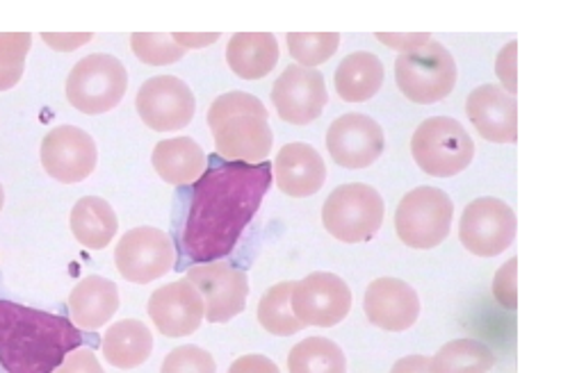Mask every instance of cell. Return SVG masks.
Wrapping results in <instances>:
<instances>
[{"label": "cell", "mask_w": 561, "mask_h": 373, "mask_svg": "<svg viewBox=\"0 0 561 373\" xmlns=\"http://www.w3.org/2000/svg\"><path fill=\"white\" fill-rule=\"evenodd\" d=\"M272 180L270 162H219L194 183L183 225V248L194 265L219 263L233 253Z\"/></svg>", "instance_id": "1"}, {"label": "cell", "mask_w": 561, "mask_h": 373, "mask_svg": "<svg viewBox=\"0 0 561 373\" xmlns=\"http://www.w3.org/2000/svg\"><path fill=\"white\" fill-rule=\"evenodd\" d=\"M82 347V330L60 314L0 299V371L53 373Z\"/></svg>", "instance_id": "2"}, {"label": "cell", "mask_w": 561, "mask_h": 373, "mask_svg": "<svg viewBox=\"0 0 561 373\" xmlns=\"http://www.w3.org/2000/svg\"><path fill=\"white\" fill-rule=\"evenodd\" d=\"M386 206L381 194L360 183L335 187L322 208L324 231L345 244L373 240L383 225Z\"/></svg>", "instance_id": "3"}, {"label": "cell", "mask_w": 561, "mask_h": 373, "mask_svg": "<svg viewBox=\"0 0 561 373\" xmlns=\"http://www.w3.org/2000/svg\"><path fill=\"white\" fill-rule=\"evenodd\" d=\"M411 153L427 176L453 178L470 166L474 141L457 119L432 117L413 132Z\"/></svg>", "instance_id": "4"}, {"label": "cell", "mask_w": 561, "mask_h": 373, "mask_svg": "<svg viewBox=\"0 0 561 373\" xmlns=\"http://www.w3.org/2000/svg\"><path fill=\"white\" fill-rule=\"evenodd\" d=\"M455 203L438 187H415L409 191L396 212V231L402 244L415 250L440 246L453 231Z\"/></svg>", "instance_id": "5"}, {"label": "cell", "mask_w": 561, "mask_h": 373, "mask_svg": "<svg viewBox=\"0 0 561 373\" xmlns=\"http://www.w3.org/2000/svg\"><path fill=\"white\" fill-rule=\"evenodd\" d=\"M396 82L409 101L432 105L453 94L457 84V62L450 50L432 39L423 48L398 57Z\"/></svg>", "instance_id": "6"}, {"label": "cell", "mask_w": 561, "mask_h": 373, "mask_svg": "<svg viewBox=\"0 0 561 373\" xmlns=\"http://www.w3.org/2000/svg\"><path fill=\"white\" fill-rule=\"evenodd\" d=\"M128 90V71L115 55L82 57L67 78V98L82 114L115 109Z\"/></svg>", "instance_id": "7"}, {"label": "cell", "mask_w": 561, "mask_h": 373, "mask_svg": "<svg viewBox=\"0 0 561 373\" xmlns=\"http://www.w3.org/2000/svg\"><path fill=\"white\" fill-rule=\"evenodd\" d=\"M518 231L516 212L500 198L482 196L466 206L459 221V240L477 257H497L507 250Z\"/></svg>", "instance_id": "8"}, {"label": "cell", "mask_w": 561, "mask_h": 373, "mask_svg": "<svg viewBox=\"0 0 561 373\" xmlns=\"http://www.w3.org/2000/svg\"><path fill=\"white\" fill-rule=\"evenodd\" d=\"M290 305L295 319L304 328H333L347 319L352 310V290L341 276L313 271L295 282Z\"/></svg>", "instance_id": "9"}, {"label": "cell", "mask_w": 561, "mask_h": 373, "mask_svg": "<svg viewBox=\"0 0 561 373\" xmlns=\"http://www.w3.org/2000/svg\"><path fill=\"white\" fill-rule=\"evenodd\" d=\"M176 263V248L164 231L151 225L124 233L115 248V265L124 280L149 284L170 273Z\"/></svg>", "instance_id": "10"}, {"label": "cell", "mask_w": 561, "mask_h": 373, "mask_svg": "<svg viewBox=\"0 0 561 373\" xmlns=\"http://www.w3.org/2000/svg\"><path fill=\"white\" fill-rule=\"evenodd\" d=\"M185 280H190L196 292L202 294L206 322L210 324H229L247 307L249 278L229 263L194 265L187 269Z\"/></svg>", "instance_id": "11"}, {"label": "cell", "mask_w": 561, "mask_h": 373, "mask_svg": "<svg viewBox=\"0 0 561 373\" xmlns=\"http://www.w3.org/2000/svg\"><path fill=\"white\" fill-rule=\"evenodd\" d=\"M135 107L142 119L156 132H174L194 119L196 101L192 90L181 78L156 75L149 78L137 92Z\"/></svg>", "instance_id": "12"}, {"label": "cell", "mask_w": 561, "mask_h": 373, "mask_svg": "<svg viewBox=\"0 0 561 373\" xmlns=\"http://www.w3.org/2000/svg\"><path fill=\"white\" fill-rule=\"evenodd\" d=\"M39 155L46 174L65 185L88 180L94 174L99 160L92 135L78 126L53 128L42 141Z\"/></svg>", "instance_id": "13"}, {"label": "cell", "mask_w": 561, "mask_h": 373, "mask_svg": "<svg viewBox=\"0 0 561 373\" xmlns=\"http://www.w3.org/2000/svg\"><path fill=\"white\" fill-rule=\"evenodd\" d=\"M272 103L284 121L293 126L313 124L329 103L324 75L318 69L288 67L274 82Z\"/></svg>", "instance_id": "14"}, {"label": "cell", "mask_w": 561, "mask_h": 373, "mask_svg": "<svg viewBox=\"0 0 561 373\" xmlns=\"http://www.w3.org/2000/svg\"><path fill=\"white\" fill-rule=\"evenodd\" d=\"M383 147V130L368 114H343L327 132L329 155L345 168H366L375 164L381 158Z\"/></svg>", "instance_id": "15"}, {"label": "cell", "mask_w": 561, "mask_h": 373, "mask_svg": "<svg viewBox=\"0 0 561 373\" xmlns=\"http://www.w3.org/2000/svg\"><path fill=\"white\" fill-rule=\"evenodd\" d=\"M147 312L164 337H187L206 322L204 299L185 278L158 287L149 299Z\"/></svg>", "instance_id": "16"}, {"label": "cell", "mask_w": 561, "mask_h": 373, "mask_svg": "<svg viewBox=\"0 0 561 373\" xmlns=\"http://www.w3.org/2000/svg\"><path fill=\"white\" fill-rule=\"evenodd\" d=\"M363 310L373 326L388 333H404L420 317V296L400 278H379L366 290Z\"/></svg>", "instance_id": "17"}, {"label": "cell", "mask_w": 561, "mask_h": 373, "mask_svg": "<svg viewBox=\"0 0 561 373\" xmlns=\"http://www.w3.org/2000/svg\"><path fill=\"white\" fill-rule=\"evenodd\" d=\"M466 114L486 141L516 143L518 139V101L500 84H480L466 101Z\"/></svg>", "instance_id": "18"}, {"label": "cell", "mask_w": 561, "mask_h": 373, "mask_svg": "<svg viewBox=\"0 0 561 373\" xmlns=\"http://www.w3.org/2000/svg\"><path fill=\"white\" fill-rule=\"evenodd\" d=\"M217 153L227 162H244V164H261L270 158L274 135L267 119L251 117H233L224 121L213 130Z\"/></svg>", "instance_id": "19"}, {"label": "cell", "mask_w": 561, "mask_h": 373, "mask_svg": "<svg viewBox=\"0 0 561 373\" xmlns=\"http://www.w3.org/2000/svg\"><path fill=\"white\" fill-rule=\"evenodd\" d=\"M272 174L280 191L293 198H306L318 194L324 187L327 166L322 155L311 147V143L295 141L286 143V147L278 151Z\"/></svg>", "instance_id": "20"}, {"label": "cell", "mask_w": 561, "mask_h": 373, "mask_svg": "<svg viewBox=\"0 0 561 373\" xmlns=\"http://www.w3.org/2000/svg\"><path fill=\"white\" fill-rule=\"evenodd\" d=\"M119 310V287L103 278L88 276L82 278L69 296L71 324L78 330H99L112 322Z\"/></svg>", "instance_id": "21"}, {"label": "cell", "mask_w": 561, "mask_h": 373, "mask_svg": "<svg viewBox=\"0 0 561 373\" xmlns=\"http://www.w3.org/2000/svg\"><path fill=\"white\" fill-rule=\"evenodd\" d=\"M156 174L170 185H190L206 174V153L192 137L162 139L151 155Z\"/></svg>", "instance_id": "22"}, {"label": "cell", "mask_w": 561, "mask_h": 373, "mask_svg": "<svg viewBox=\"0 0 561 373\" xmlns=\"http://www.w3.org/2000/svg\"><path fill=\"white\" fill-rule=\"evenodd\" d=\"M383 65L375 53L358 50L347 55L335 69V92L345 103H366L383 88Z\"/></svg>", "instance_id": "23"}, {"label": "cell", "mask_w": 561, "mask_h": 373, "mask_svg": "<svg viewBox=\"0 0 561 373\" xmlns=\"http://www.w3.org/2000/svg\"><path fill=\"white\" fill-rule=\"evenodd\" d=\"M103 358L115 369L142 366L153 353V335L147 324L124 319L112 324L101 341Z\"/></svg>", "instance_id": "24"}, {"label": "cell", "mask_w": 561, "mask_h": 373, "mask_svg": "<svg viewBox=\"0 0 561 373\" xmlns=\"http://www.w3.org/2000/svg\"><path fill=\"white\" fill-rule=\"evenodd\" d=\"M69 223L78 244L90 250H103L119 231L117 212L112 210L105 198L99 196L80 198L71 210Z\"/></svg>", "instance_id": "25"}, {"label": "cell", "mask_w": 561, "mask_h": 373, "mask_svg": "<svg viewBox=\"0 0 561 373\" xmlns=\"http://www.w3.org/2000/svg\"><path fill=\"white\" fill-rule=\"evenodd\" d=\"M231 71L244 80H261L278 62V44L272 33H238L227 48Z\"/></svg>", "instance_id": "26"}, {"label": "cell", "mask_w": 561, "mask_h": 373, "mask_svg": "<svg viewBox=\"0 0 561 373\" xmlns=\"http://www.w3.org/2000/svg\"><path fill=\"white\" fill-rule=\"evenodd\" d=\"M434 373H489L495 366V353L480 339H453L430 358Z\"/></svg>", "instance_id": "27"}, {"label": "cell", "mask_w": 561, "mask_h": 373, "mask_svg": "<svg viewBox=\"0 0 561 373\" xmlns=\"http://www.w3.org/2000/svg\"><path fill=\"white\" fill-rule=\"evenodd\" d=\"M290 373H347V358L339 343L327 337H308L295 343L288 355Z\"/></svg>", "instance_id": "28"}, {"label": "cell", "mask_w": 561, "mask_h": 373, "mask_svg": "<svg viewBox=\"0 0 561 373\" xmlns=\"http://www.w3.org/2000/svg\"><path fill=\"white\" fill-rule=\"evenodd\" d=\"M293 287L295 282H278L270 287L259 303V322L270 335L290 337L304 328L293 314Z\"/></svg>", "instance_id": "29"}, {"label": "cell", "mask_w": 561, "mask_h": 373, "mask_svg": "<svg viewBox=\"0 0 561 373\" xmlns=\"http://www.w3.org/2000/svg\"><path fill=\"white\" fill-rule=\"evenodd\" d=\"M295 62L306 69H316L335 55L341 46L339 33H290L286 37Z\"/></svg>", "instance_id": "30"}, {"label": "cell", "mask_w": 561, "mask_h": 373, "mask_svg": "<svg viewBox=\"0 0 561 373\" xmlns=\"http://www.w3.org/2000/svg\"><path fill=\"white\" fill-rule=\"evenodd\" d=\"M31 33H0V92L16 88L23 78L25 57L31 53Z\"/></svg>", "instance_id": "31"}, {"label": "cell", "mask_w": 561, "mask_h": 373, "mask_svg": "<svg viewBox=\"0 0 561 373\" xmlns=\"http://www.w3.org/2000/svg\"><path fill=\"white\" fill-rule=\"evenodd\" d=\"M130 46L137 60L149 67L174 65L187 53L174 42L172 33H135L130 37Z\"/></svg>", "instance_id": "32"}, {"label": "cell", "mask_w": 561, "mask_h": 373, "mask_svg": "<svg viewBox=\"0 0 561 373\" xmlns=\"http://www.w3.org/2000/svg\"><path fill=\"white\" fill-rule=\"evenodd\" d=\"M242 114L267 119V107L256 96L244 94V92L221 94L213 101V105L208 109V126H210V130H215L224 121H229L233 117H242Z\"/></svg>", "instance_id": "33"}, {"label": "cell", "mask_w": 561, "mask_h": 373, "mask_svg": "<svg viewBox=\"0 0 561 373\" xmlns=\"http://www.w3.org/2000/svg\"><path fill=\"white\" fill-rule=\"evenodd\" d=\"M160 373H217V364L206 349L183 343L164 358Z\"/></svg>", "instance_id": "34"}, {"label": "cell", "mask_w": 561, "mask_h": 373, "mask_svg": "<svg viewBox=\"0 0 561 373\" xmlns=\"http://www.w3.org/2000/svg\"><path fill=\"white\" fill-rule=\"evenodd\" d=\"M493 296L504 310L518 307V257H512L493 276Z\"/></svg>", "instance_id": "35"}, {"label": "cell", "mask_w": 561, "mask_h": 373, "mask_svg": "<svg viewBox=\"0 0 561 373\" xmlns=\"http://www.w3.org/2000/svg\"><path fill=\"white\" fill-rule=\"evenodd\" d=\"M518 42H510L507 46H504L500 53H497V60H495V73L500 78V88L516 96L518 92Z\"/></svg>", "instance_id": "36"}, {"label": "cell", "mask_w": 561, "mask_h": 373, "mask_svg": "<svg viewBox=\"0 0 561 373\" xmlns=\"http://www.w3.org/2000/svg\"><path fill=\"white\" fill-rule=\"evenodd\" d=\"M53 373H105V371L92 349L80 347L71 351Z\"/></svg>", "instance_id": "37"}, {"label": "cell", "mask_w": 561, "mask_h": 373, "mask_svg": "<svg viewBox=\"0 0 561 373\" xmlns=\"http://www.w3.org/2000/svg\"><path fill=\"white\" fill-rule=\"evenodd\" d=\"M377 39L386 44L392 50L413 53L417 48H423L427 42H432L430 33H377Z\"/></svg>", "instance_id": "38"}, {"label": "cell", "mask_w": 561, "mask_h": 373, "mask_svg": "<svg viewBox=\"0 0 561 373\" xmlns=\"http://www.w3.org/2000/svg\"><path fill=\"white\" fill-rule=\"evenodd\" d=\"M92 33H44L42 39L58 53H73L92 42Z\"/></svg>", "instance_id": "39"}, {"label": "cell", "mask_w": 561, "mask_h": 373, "mask_svg": "<svg viewBox=\"0 0 561 373\" xmlns=\"http://www.w3.org/2000/svg\"><path fill=\"white\" fill-rule=\"evenodd\" d=\"M229 373H280V371L265 355H242L229 366Z\"/></svg>", "instance_id": "40"}, {"label": "cell", "mask_w": 561, "mask_h": 373, "mask_svg": "<svg viewBox=\"0 0 561 373\" xmlns=\"http://www.w3.org/2000/svg\"><path fill=\"white\" fill-rule=\"evenodd\" d=\"M172 37L179 46L190 50V48H206V46L219 42L221 35L219 33H172Z\"/></svg>", "instance_id": "41"}, {"label": "cell", "mask_w": 561, "mask_h": 373, "mask_svg": "<svg viewBox=\"0 0 561 373\" xmlns=\"http://www.w3.org/2000/svg\"><path fill=\"white\" fill-rule=\"evenodd\" d=\"M390 373H434L427 355H407L392 364Z\"/></svg>", "instance_id": "42"}, {"label": "cell", "mask_w": 561, "mask_h": 373, "mask_svg": "<svg viewBox=\"0 0 561 373\" xmlns=\"http://www.w3.org/2000/svg\"><path fill=\"white\" fill-rule=\"evenodd\" d=\"M3 206H5V189L0 185V210H3Z\"/></svg>", "instance_id": "43"}]
</instances>
